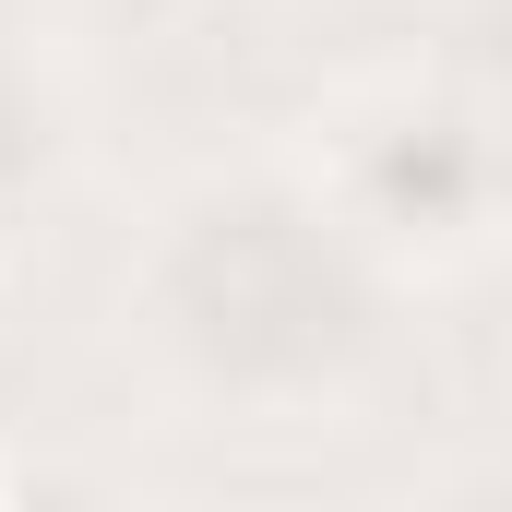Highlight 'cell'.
I'll return each instance as SVG.
<instances>
[{"mask_svg": "<svg viewBox=\"0 0 512 512\" xmlns=\"http://www.w3.org/2000/svg\"><path fill=\"white\" fill-rule=\"evenodd\" d=\"M382 191H405V203H417V191H429V203H453V191H465V155H453V143H429V155L405 143V155L382 167Z\"/></svg>", "mask_w": 512, "mask_h": 512, "instance_id": "1", "label": "cell"}]
</instances>
